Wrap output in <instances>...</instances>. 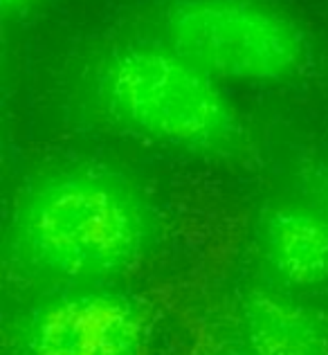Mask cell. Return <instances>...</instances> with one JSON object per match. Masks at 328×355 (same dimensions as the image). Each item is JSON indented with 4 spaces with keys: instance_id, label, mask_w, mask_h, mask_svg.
Instances as JSON below:
<instances>
[{
    "instance_id": "cell-7",
    "label": "cell",
    "mask_w": 328,
    "mask_h": 355,
    "mask_svg": "<svg viewBox=\"0 0 328 355\" xmlns=\"http://www.w3.org/2000/svg\"><path fill=\"white\" fill-rule=\"evenodd\" d=\"M0 3H3V12L7 16H23L34 7L36 0H0Z\"/></svg>"
},
{
    "instance_id": "cell-5",
    "label": "cell",
    "mask_w": 328,
    "mask_h": 355,
    "mask_svg": "<svg viewBox=\"0 0 328 355\" xmlns=\"http://www.w3.org/2000/svg\"><path fill=\"white\" fill-rule=\"evenodd\" d=\"M264 257L277 277L297 288L328 282V214L308 202L273 205L259 223Z\"/></svg>"
},
{
    "instance_id": "cell-2",
    "label": "cell",
    "mask_w": 328,
    "mask_h": 355,
    "mask_svg": "<svg viewBox=\"0 0 328 355\" xmlns=\"http://www.w3.org/2000/svg\"><path fill=\"white\" fill-rule=\"evenodd\" d=\"M99 97L112 119L157 144L212 160L248 146L245 124L223 83L166 43H130L99 72Z\"/></svg>"
},
{
    "instance_id": "cell-3",
    "label": "cell",
    "mask_w": 328,
    "mask_h": 355,
    "mask_svg": "<svg viewBox=\"0 0 328 355\" xmlns=\"http://www.w3.org/2000/svg\"><path fill=\"white\" fill-rule=\"evenodd\" d=\"M162 43L221 83L277 86L311 63V41L270 0H169Z\"/></svg>"
},
{
    "instance_id": "cell-1",
    "label": "cell",
    "mask_w": 328,
    "mask_h": 355,
    "mask_svg": "<svg viewBox=\"0 0 328 355\" xmlns=\"http://www.w3.org/2000/svg\"><path fill=\"white\" fill-rule=\"evenodd\" d=\"M16 239L36 268L72 282H106L135 270L153 218L126 175L68 164L39 175L16 207Z\"/></svg>"
},
{
    "instance_id": "cell-4",
    "label": "cell",
    "mask_w": 328,
    "mask_h": 355,
    "mask_svg": "<svg viewBox=\"0 0 328 355\" xmlns=\"http://www.w3.org/2000/svg\"><path fill=\"white\" fill-rule=\"evenodd\" d=\"M144 317L126 297L81 293L56 299L30 329L34 355H139Z\"/></svg>"
},
{
    "instance_id": "cell-8",
    "label": "cell",
    "mask_w": 328,
    "mask_h": 355,
    "mask_svg": "<svg viewBox=\"0 0 328 355\" xmlns=\"http://www.w3.org/2000/svg\"><path fill=\"white\" fill-rule=\"evenodd\" d=\"M223 355H252V353L245 349V351H227V353H223Z\"/></svg>"
},
{
    "instance_id": "cell-6",
    "label": "cell",
    "mask_w": 328,
    "mask_h": 355,
    "mask_svg": "<svg viewBox=\"0 0 328 355\" xmlns=\"http://www.w3.org/2000/svg\"><path fill=\"white\" fill-rule=\"evenodd\" d=\"M252 355H328V324L311 308L277 293H252L241 306Z\"/></svg>"
}]
</instances>
